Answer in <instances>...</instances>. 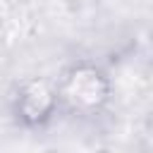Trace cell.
Instances as JSON below:
<instances>
[{"label":"cell","mask_w":153,"mask_h":153,"mask_svg":"<svg viewBox=\"0 0 153 153\" xmlns=\"http://www.w3.org/2000/svg\"><path fill=\"white\" fill-rule=\"evenodd\" d=\"M60 115L74 120H96L100 117L115 96L110 72L88 57H76L62 67L55 79Z\"/></svg>","instance_id":"1"},{"label":"cell","mask_w":153,"mask_h":153,"mask_svg":"<svg viewBox=\"0 0 153 153\" xmlns=\"http://www.w3.org/2000/svg\"><path fill=\"white\" fill-rule=\"evenodd\" d=\"M7 110L14 127L24 131H45L60 117L55 79L31 74L14 81L7 98Z\"/></svg>","instance_id":"2"}]
</instances>
